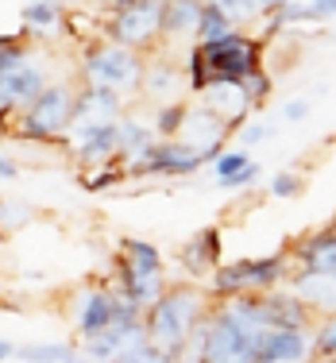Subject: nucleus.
<instances>
[{"label":"nucleus","instance_id":"nucleus-1","mask_svg":"<svg viewBox=\"0 0 336 363\" xmlns=\"http://www.w3.org/2000/svg\"><path fill=\"white\" fill-rule=\"evenodd\" d=\"M213 309V298L201 282H170L167 294L143 313V328H147V340L155 348L167 352L170 363H186L189 356V340L194 333L205 325Z\"/></svg>","mask_w":336,"mask_h":363},{"label":"nucleus","instance_id":"nucleus-2","mask_svg":"<svg viewBox=\"0 0 336 363\" xmlns=\"http://www.w3.org/2000/svg\"><path fill=\"white\" fill-rule=\"evenodd\" d=\"M263 66V39L252 35L247 28H236L232 35L213 43H189L186 50V77L189 93L209 89L213 82H247Z\"/></svg>","mask_w":336,"mask_h":363},{"label":"nucleus","instance_id":"nucleus-3","mask_svg":"<svg viewBox=\"0 0 336 363\" xmlns=\"http://www.w3.org/2000/svg\"><path fill=\"white\" fill-rule=\"evenodd\" d=\"M77 112V85L50 82L47 89L20 112H0V135H16L23 143H62Z\"/></svg>","mask_w":336,"mask_h":363},{"label":"nucleus","instance_id":"nucleus-4","mask_svg":"<svg viewBox=\"0 0 336 363\" xmlns=\"http://www.w3.org/2000/svg\"><path fill=\"white\" fill-rule=\"evenodd\" d=\"M294 274V259L290 252H274V255H244V259H232V263H220L217 271L209 274V298L224 301V298H236V294H267V290H279L290 282Z\"/></svg>","mask_w":336,"mask_h":363},{"label":"nucleus","instance_id":"nucleus-5","mask_svg":"<svg viewBox=\"0 0 336 363\" xmlns=\"http://www.w3.org/2000/svg\"><path fill=\"white\" fill-rule=\"evenodd\" d=\"M82 82L89 85H105L116 93H140L143 89V74H147V55L132 47H120L112 39H97L82 50Z\"/></svg>","mask_w":336,"mask_h":363},{"label":"nucleus","instance_id":"nucleus-6","mask_svg":"<svg viewBox=\"0 0 336 363\" xmlns=\"http://www.w3.org/2000/svg\"><path fill=\"white\" fill-rule=\"evenodd\" d=\"M132 321H143V309L135 301H128L112 282H89V286L74 290L70 325L82 340L105 333L112 325H132Z\"/></svg>","mask_w":336,"mask_h":363},{"label":"nucleus","instance_id":"nucleus-7","mask_svg":"<svg viewBox=\"0 0 336 363\" xmlns=\"http://www.w3.org/2000/svg\"><path fill=\"white\" fill-rule=\"evenodd\" d=\"M162 4L167 0H132L105 16V39L132 47L140 55H162Z\"/></svg>","mask_w":336,"mask_h":363},{"label":"nucleus","instance_id":"nucleus-8","mask_svg":"<svg viewBox=\"0 0 336 363\" xmlns=\"http://www.w3.org/2000/svg\"><path fill=\"white\" fill-rule=\"evenodd\" d=\"M62 143L70 147L77 167H101L120 159V120H74Z\"/></svg>","mask_w":336,"mask_h":363},{"label":"nucleus","instance_id":"nucleus-9","mask_svg":"<svg viewBox=\"0 0 336 363\" xmlns=\"http://www.w3.org/2000/svg\"><path fill=\"white\" fill-rule=\"evenodd\" d=\"M205 167V159L182 140H159L143 159L128 162V178H189Z\"/></svg>","mask_w":336,"mask_h":363},{"label":"nucleus","instance_id":"nucleus-10","mask_svg":"<svg viewBox=\"0 0 336 363\" xmlns=\"http://www.w3.org/2000/svg\"><path fill=\"white\" fill-rule=\"evenodd\" d=\"M228 135H236L228 124L217 116L213 108H205L201 101L197 105H189L186 112V120H182V132H178V140L189 143L197 155H201L205 162H213L217 155L224 151V143H228Z\"/></svg>","mask_w":336,"mask_h":363},{"label":"nucleus","instance_id":"nucleus-11","mask_svg":"<svg viewBox=\"0 0 336 363\" xmlns=\"http://www.w3.org/2000/svg\"><path fill=\"white\" fill-rule=\"evenodd\" d=\"M313 328H263L255 344V363H309Z\"/></svg>","mask_w":336,"mask_h":363},{"label":"nucleus","instance_id":"nucleus-12","mask_svg":"<svg viewBox=\"0 0 336 363\" xmlns=\"http://www.w3.org/2000/svg\"><path fill=\"white\" fill-rule=\"evenodd\" d=\"M178 263H182V271H186L194 282L209 279V274L224 263V240H220V228H217V224L194 232V236L182 244V252H178Z\"/></svg>","mask_w":336,"mask_h":363},{"label":"nucleus","instance_id":"nucleus-13","mask_svg":"<svg viewBox=\"0 0 336 363\" xmlns=\"http://www.w3.org/2000/svg\"><path fill=\"white\" fill-rule=\"evenodd\" d=\"M197 97H201L205 108L217 112L232 132H240V128L252 120V112H255L252 97H247V89H244V82H213L209 89H201Z\"/></svg>","mask_w":336,"mask_h":363},{"label":"nucleus","instance_id":"nucleus-14","mask_svg":"<svg viewBox=\"0 0 336 363\" xmlns=\"http://www.w3.org/2000/svg\"><path fill=\"white\" fill-rule=\"evenodd\" d=\"M294 259V271H321V274H336V232L329 228H313L306 236H298L286 247Z\"/></svg>","mask_w":336,"mask_h":363},{"label":"nucleus","instance_id":"nucleus-15","mask_svg":"<svg viewBox=\"0 0 336 363\" xmlns=\"http://www.w3.org/2000/svg\"><path fill=\"white\" fill-rule=\"evenodd\" d=\"M143 97H151L155 105H167V101H182V93H189V77L186 66L170 62V58L155 55L147 58V74H143Z\"/></svg>","mask_w":336,"mask_h":363},{"label":"nucleus","instance_id":"nucleus-16","mask_svg":"<svg viewBox=\"0 0 336 363\" xmlns=\"http://www.w3.org/2000/svg\"><path fill=\"white\" fill-rule=\"evenodd\" d=\"M112 267H116V282H112V286L124 294L128 301H135L143 313H147V309H151L155 301L167 294V286H170V282H167V271H135V267H124L120 259H112Z\"/></svg>","mask_w":336,"mask_h":363},{"label":"nucleus","instance_id":"nucleus-17","mask_svg":"<svg viewBox=\"0 0 336 363\" xmlns=\"http://www.w3.org/2000/svg\"><path fill=\"white\" fill-rule=\"evenodd\" d=\"M263 317H267V328H313L317 325V313L290 286L263 294Z\"/></svg>","mask_w":336,"mask_h":363},{"label":"nucleus","instance_id":"nucleus-18","mask_svg":"<svg viewBox=\"0 0 336 363\" xmlns=\"http://www.w3.org/2000/svg\"><path fill=\"white\" fill-rule=\"evenodd\" d=\"M290 290L313 309L317 317L336 313V274H321V271H294L286 282Z\"/></svg>","mask_w":336,"mask_h":363},{"label":"nucleus","instance_id":"nucleus-19","mask_svg":"<svg viewBox=\"0 0 336 363\" xmlns=\"http://www.w3.org/2000/svg\"><path fill=\"white\" fill-rule=\"evenodd\" d=\"M205 0H167L162 4V50L167 43H194Z\"/></svg>","mask_w":336,"mask_h":363},{"label":"nucleus","instance_id":"nucleus-20","mask_svg":"<svg viewBox=\"0 0 336 363\" xmlns=\"http://www.w3.org/2000/svg\"><path fill=\"white\" fill-rule=\"evenodd\" d=\"M124 116V93L105 85L77 82V112L74 120H120Z\"/></svg>","mask_w":336,"mask_h":363},{"label":"nucleus","instance_id":"nucleus-21","mask_svg":"<svg viewBox=\"0 0 336 363\" xmlns=\"http://www.w3.org/2000/svg\"><path fill=\"white\" fill-rule=\"evenodd\" d=\"M155 143H159V135H155L151 120H140V116H132V112L120 116V159H124V167L135 159H143Z\"/></svg>","mask_w":336,"mask_h":363},{"label":"nucleus","instance_id":"nucleus-22","mask_svg":"<svg viewBox=\"0 0 336 363\" xmlns=\"http://www.w3.org/2000/svg\"><path fill=\"white\" fill-rule=\"evenodd\" d=\"M66 0H23V28H28V39L35 35H50V31L66 28Z\"/></svg>","mask_w":336,"mask_h":363},{"label":"nucleus","instance_id":"nucleus-23","mask_svg":"<svg viewBox=\"0 0 336 363\" xmlns=\"http://www.w3.org/2000/svg\"><path fill=\"white\" fill-rule=\"evenodd\" d=\"M20 363H82V348L70 340H47V344H16Z\"/></svg>","mask_w":336,"mask_h":363},{"label":"nucleus","instance_id":"nucleus-24","mask_svg":"<svg viewBox=\"0 0 336 363\" xmlns=\"http://www.w3.org/2000/svg\"><path fill=\"white\" fill-rule=\"evenodd\" d=\"M116 259L124 267H135V271H167V259H162V252L151 244V240H135V236L120 240Z\"/></svg>","mask_w":336,"mask_h":363},{"label":"nucleus","instance_id":"nucleus-25","mask_svg":"<svg viewBox=\"0 0 336 363\" xmlns=\"http://www.w3.org/2000/svg\"><path fill=\"white\" fill-rule=\"evenodd\" d=\"M189 112V101H167V105H155V135L159 140H178V132H182V120Z\"/></svg>","mask_w":336,"mask_h":363},{"label":"nucleus","instance_id":"nucleus-26","mask_svg":"<svg viewBox=\"0 0 336 363\" xmlns=\"http://www.w3.org/2000/svg\"><path fill=\"white\" fill-rule=\"evenodd\" d=\"M120 182H128L124 159H108V162H101V167L82 170V186L89 189V194H97V189H112V186H120Z\"/></svg>","mask_w":336,"mask_h":363},{"label":"nucleus","instance_id":"nucleus-27","mask_svg":"<svg viewBox=\"0 0 336 363\" xmlns=\"http://www.w3.org/2000/svg\"><path fill=\"white\" fill-rule=\"evenodd\" d=\"M236 31V23L228 20V16L220 12L213 0H205V8H201V23H197V35L194 43H213V39H224V35H232Z\"/></svg>","mask_w":336,"mask_h":363},{"label":"nucleus","instance_id":"nucleus-28","mask_svg":"<svg viewBox=\"0 0 336 363\" xmlns=\"http://www.w3.org/2000/svg\"><path fill=\"white\" fill-rule=\"evenodd\" d=\"M252 162H255V159L244 151V147H232V151L224 147V151L217 155V159H213V178H217V186H224L228 178L244 174V170L252 167Z\"/></svg>","mask_w":336,"mask_h":363},{"label":"nucleus","instance_id":"nucleus-29","mask_svg":"<svg viewBox=\"0 0 336 363\" xmlns=\"http://www.w3.org/2000/svg\"><path fill=\"white\" fill-rule=\"evenodd\" d=\"M313 359L336 363V313L317 317V325H313Z\"/></svg>","mask_w":336,"mask_h":363},{"label":"nucleus","instance_id":"nucleus-30","mask_svg":"<svg viewBox=\"0 0 336 363\" xmlns=\"http://www.w3.org/2000/svg\"><path fill=\"white\" fill-rule=\"evenodd\" d=\"M108 363H170V359H167V352L155 348L151 340H135V344H128L124 352H116Z\"/></svg>","mask_w":336,"mask_h":363},{"label":"nucleus","instance_id":"nucleus-31","mask_svg":"<svg viewBox=\"0 0 336 363\" xmlns=\"http://www.w3.org/2000/svg\"><path fill=\"white\" fill-rule=\"evenodd\" d=\"M306 194V178H301V170H279V174L271 178V197L274 201H294V197Z\"/></svg>","mask_w":336,"mask_h":363},{"label":"nucleus","instance_id":"nucleus-32","mask_svg":"<svg viewBox=\"0 0 336 363\" xmlns=\"http://www.w3.org/2000/svg\"><path fill=\"white\" fill-rule=\"evenodd\" d=\"M213 4L220 8L224 16H228L236 28H247V23H255V20H263L259 16V8H255V0H213Z\"/></svg>","mask_w":336,"mask_h":363},{"label":"nucleus","instance_id":"nucleus-33","mask_svg":"<svg viewBox=\"0 0 336 363\" xmlns=\"http://www.w3.org/2000/svg\"><path fill=\"white\" fill-rule=\"evenodd\" d=\"M236 135H240V147L247 151V147H259V143H267V140H271V135H274V128L267 124V120H247V124L240 128Z\"/></svg>","mask_w":336,"mask_h":363},{"label":"nucleus","instance_id":"nucleus-34","mask_svg":"<svg viewBox=\"0 0 336 363\" xmlns=\"http://www.w3.org/2000/svg\"><path fill=\"white\" fill-rule=\"evenodd\" d=\"M309 112H313V105H309L306 97H294L282 105V120H290V124H301V120H309Z\"/></svg>","mask_w":336,"mask_h":363},{"label":"nucleus","instance_id":"nucleus-35","mask_svg":"<svg viewBox=\"0 0 336 363\" xmlns=\"http://www.w3.org/2000/svg\"><path fill=\"white\" fill-rule=\"evenodd\" d=\"M259 170H263V167H259V162H252V167H247V170H244V174H236V178H228V182H224V186H220V189H247V186H252V182H255V178H259Z\"/></svg>","mask_w":336,"mask_h":363},{"label":"nucleus","instance_id":"nucleus-36","mask_svg":"<svg viewBox=\"0 0 336 363\" xmlns=\"http://www.w3.org/2000/svg\"><path fill=\"white\" fill-rule=\"evenodd\" d=\"M0 178H4V182L20 178V167H16V159H12V155H0Z\"/></svg>","mask_w":336,"mask_h":363},{"label":"nucleus","instance_id":"nucleus-37","mask_svg":"<svg viewBox=\"0 0 336 363\" xmlns=\"http://www.w3.org/2000/svg\"><path fill=\"white\" fill-rule=\"evenodd\" d=\"M309 4H313V12L321 16V20H332L336 16V0H309Z\"/></svg>","mask_w":336,"mask_h":363},{"label":"nucleus","instance_id":"nucleus-38","mask_svg":"<svg viewBox=\"0 0 336 363\" xmlns=\"http://www.w3.org/2000/svg\"><path fill=\"white\" fill-rule=\"evenodd\" d=\"M290 0H255V8H259V16H271V12H279V8H286Z\"/></svg>","mask_w":336,"mask_h":363},{"label":"nucleus","instance_id":"nucleus-39","mask_svg":"<svg viewBox=\"0 0 336 363\" xmlns=\"http://www.w3.org/2000/svg\"><path fill=\"white\" fill-rule=\"evenodd\" d=\"M89 4H93V8H101V12H105V16H108V12H116V8H124V4H132V0H89Z\"/></svg>","mask_w":336,"mask_h":363},{"label":"nucleus","instance_id":"nucleus-40","mask_svg":"<svg viewBox=\"0 0 336 363\" xmlns=\"http://www.w3.org/2000/svg\"><path fill=\"white\" fill-rule=\"evenodd\" d=\"M4 359H16V344L0 336V363H4Z\"/></svg>","mask_w":336,"mask_h":363},{"label":"nucleus","instance_id":"nucleus-41","mask_svg":"<svg viewBox=\"0 0 336 363\" xmlns=\"http://www.w3.org/2000/svg\"><path fill=\"white\" fill-rule=\"evenodd\" d=\"M309 363H325V359H309Z\"/></svg>","mask_w":336,"mask_h":363},{"label":"nucleus","instance_id":"nucleus-42","mask_svg":"<svg viewBox=\"0 0 336 363\" xmlns=\"http://www.w3.org/2000/svg\"><path fill=\"white\" fill-rule=\"evenodd\" d=\"M332 232H336V217H332Z\"/></svg>","mask_w":336,"mask_h":363}]
</instances>
